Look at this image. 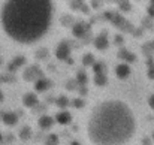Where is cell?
<instances>
[{"label": "cell", "mask_w": 154, "mask_h": 145, "mask_svg": "<svg viewBox=\"0 0 154 145\" xmlns=\"http://www.w3.org/2000/svg\"><path fill=\"white\" fill-rule=\"evenodd\" d=\"M0 100H2V94H0Z\"/></svg>", "instance_id": "13"}, {"label": "cell", "mask_w": 154, "mask_h": 145, "mask_svg": "<svg viewBox=\"0 0 154 145\" xmlns=\"http://www.w3.org/2000/svg\"><path fill=\"white\" fill-rule=\"evenodd\" d=\"M52 18V0H5L0 9V26L5 35L24 45L39 42L50 32Z\"/></svg>", "instance_id": "1"}, {"label": "cell", "mask_w": 154, "mask_h": 145, "mask_svg": "<svg viewBox=\"0 0 154 145\" xmlns=\"http://www.w3.org/2000/svg\"><path fill=\"white\" fill-rule=\"evenodd\" d=\"M55 121H57L58 124H61V126H66V124H69V123L72 121V115H70L67 111L58 112V114L55 115Z\"/></svg>", "instance_id": "3"}, {"label": "cell", "mask_w": 154, "mask_h": 145, "mask_svg": "<svg viewBox=\"0 0 154 145\" xmlns=\"http://www.w3.org/2000/svg\"><path fill=\"white\" fill-rule=\"evenodd\" d=\"M0 141H2V135H0Z\"/></svg>", "instance_id": "12"}, {"label": "cell", "mask_w": 154, "mask_h": 145, "mask_svg": "<svg viewBox=\"0 0 154 145\" xmlns=\"http://www.w3.org/2000/svg\"><path fill=\"white\" fill-rule=\"evenodd\" d=\"M3 123L8 124V126H15L18 123V117L14 112H8V114L3 115Z\"/></svg>", "instance_id": "5"}, {"label": "cell", "mask_w": 154, "mask_h": 145, "mask_svg": "<svg viewBox=\"0 0 154 145\" xmlns=\"http://www.w3.org/2000/svg\"><path fill=\"white\" fill-rule=\"evenodd\" d=\"M24 103H26L27 106H33V105L36 103V97L32 96V94H29V97H26V99H24Z\"/></svg>", "instance_id": "6"}, {"label": "cell", "mask_w": 154, "mask_h": 145, "mask_svg": "<svg viewBox=\"0 0 154 145\" xmlns=\"http://www.w3.org/2000/svg\"><path fill=\"white\" fill-rule=\"evenodd\" d=\"M150 106H151V109H154V96H151L150 99Z\"/></svg>", "instance_id": "9"}, {"label": "cell", "mask_w": 154, "mask_h": 145, "mask_svg": "<svg viewBox=\"0 0 154 145\" xmlns=\"http://www.w3.org/2000/svg\"><path fill=\"white\" fill-rule=\"evenodd\" d=\"M151 139H153V141H154V132H153V135H151Z\"/></svg>", "instance_id": "11"}, {"label": "cell", "mask_w": 154, "mask_h": 145, "mask_svg": "<svg viewBox=\"0 0 154 145\" xmlns=\"http://www.w3.org/2000/svg\"><path fill=\"white\" fill-rule=\"evenodd\" d=\"M20 136H21L23 139H27V138H30V129H29V127L23 129V132L20 133Z\"/></svg>", "instance_id": "8"}, {"label": "cell", "mask_w": 154, "mask_h": 145, "mask_svg": "<svg viewBox=\"0 0 154 145\" xmlns=\"http://www.w3.org/2000/svg\"><path fill=\"white\" fill-rule=\"evenodd\" d=\"M117 70H118V75H120L121 78H123V76H126V75L129 73V67H126V66H120Z\"/></svg>", "instance_id": "7"}, {"label": "cell", "mask_w": 154, "mask_h": 145, "mask_svg": "<svg viewBox=\"0 0 154 145\" xmlns=\"http://www.w3.org/2000/svg\"><path fill=\"white\" fill-rule=\"evenodd\" d=\"M136 133V117L120 99L99 102L87 120V138L93 145H127Z\"/></svg>", "instance_id": "2"}, {"label": "cell", "mask_w": 154, "mask_h": 145, "mask_svg": "<svg viewBox=\"0 0 154 145\" xmlns=\"http://www.w3.org/2000/svg\"><path fill=\"white\" fill-rule=\"evenodd\" d=\"M72 145H79L78 142H72Z\"/></svg>", "instance_id": "10"}, {"label": "cell", "mask_w": 154, "mask_h": 145, "mask_svg": "<svg viewBox=\"0 0 154 145\" xmlns=\"http://www.w3.org/2000/svg\"><path fill=\"white\" fill-rule=\"evenodd\" d=\"M54 123H55V120L50 117V115H44V117H41V120H39V127L41 129H51L52 126H54Z\"/></svg>", "instance_id": "4"}]
</instances>
